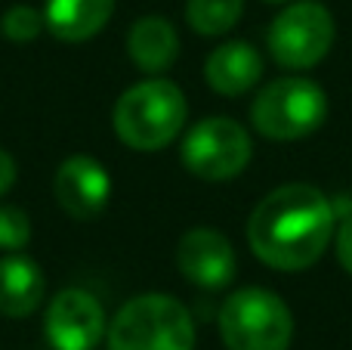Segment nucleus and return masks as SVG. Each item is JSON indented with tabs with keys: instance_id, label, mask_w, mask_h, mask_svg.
<instances>
[{
	"instance_id": "nucleus-1",
	"label": "nucleus",
	"mask_w": 352,
	"mask_h": 350,
	"mask_svg": "<svg viewBox=\"0 0 352 350\" xmlns=\"http://www.w3.org/2000/svg\"><path fill=\"white\" fill-rule=\"evenodd\" d=\"M334 233V208L309 183H287L269 192L248 220L254 254L272 270H306L324 254Z\"/></svg>"
},
{
	"instance_id": "nucleus-2",
	"label": "nucleus",
	"mask_w": 352,
	"mask_h": 350,
	"mask_svg": "<svg viewBox=\"0 0 352 350\" xmlns=\"http://www.w3.org/2000/svg\"><path fill=\"white\" fill-rule=\"evenodd\" d=\"M186 96L167 78H148L121 93L115 105V134L136 152L170 146L186 124Z\"/></svg>"
},
{
	"instance_id": "nucleus-3",
	"label": "nucleus",
	"mask_w": 352,
	"mask_h": 350,
	"mask_svg": "<svg viewBox=\"0 0 352 350\" xmlns=\"http://www.w3.org/2000/svg\"><path fill=\"white\" fill-rule=\"evenodd\" d=\"M109 350H195L192 313L170 295H140L109 326Z\"/></svg>"
},
{
	"instance_id": "nucleus-4",
	"label": "nucleus",
	"mask_w": 352,
	"mask_h": 350,
	"mask_svg": "<svg viewBox=\"0 0 352 350\" xmlns=\"http://www.w3.org/2000/svg\"><path fill=\"white\" fill-rule=\"evenodd\" d=\"M219 335L229 350H287L294 316L278 295L266 289H241L219 310Z\"/></svg>"
},
{
	"instance_id": "nucleus-5",
	"label": "nucleus",
	"mask_w": 352,
	"mask_h": 350,
	"mask_svg": "<svg viewBox=\"0 0 352 350\" xmlns=\"http://www.w3.org/2000/svg\"><path fill=\"white\" fill-rule=\"evenodd\" d=\"M328 118V93L309 78H281L260 90L250 121L269 140H300Z\"/></svg>"
},
{
	"instance_id": "nucleus-6",
	"label": "nucleus",
	"mask_w": 352,
	"mask_h": 350,
	"mask_svg": "<svg viewBox=\"0 0 352 350\" xmlns=\"http://www.w3.org/2000/svg\"><path fill=\"white\" fill-rule=\"evenodd\" d=\"M334 43V16L318 0L287 3L269 25V53L285 68H312Z\"/></svg>"
},
{
	"instance_id": "nucleus-7",
	"label": "nucleus",
	"mask_w": 352,
	"mask_h": 350,
	"mask_svg": "<svg viewBox=\"0 0 352 350\" xmlns=\"http://www.w3.org/2000/svg\"><path fill=\"white\" fill-rule=\"evenodd\" d=\"M250 155L254 146L248 130L232 118H204L182 140V165L210 183L238 177L250 165Z\"/></svg>"
},
{
	"instance_id": "nucleus-8",
	"label": "nucleus",
	"mask_w": 352,
	"mask_h": 350,
	"mask_svg": "<svg viewBox=\"0 0 352 350\" xmlns=\"http://www.w3.org/2000/svg\"><path fill=\"white\" fill-rule=\"evenodd\" d=\"M43 332L56 350H93L105 335V310L90 291L65 289L50 301Z\"/></svg>"
},
{
	"instance_id": "nucleus-9",
	"label": "nucleus",
	"mask_w": 352,
	"mask_h": 350,
	"mask_svg": "<svg viewBox=\"0 0 352 350\" xmlns=\"http://www.w3.org/2000/svg\"><path fill=\"white\" fill-rule=\"evenodd\" d=\"M53 192L65 214H72L74 220H93L109 205L111 180H109V171L96 158H90V155H72L56 171Z\"/></svg>"
},
{
	"instance_id": "nucleus-10",
	"label": "nucleus",
	"mask_w": 352,
	"mask_h": 350,
	"mask_svg": "<svg viewBox=\"0 0 352 350\" xmlns=\"http://www.w3.org/2000/svg\"><path fill=\"white\" fill-rule=\"evenodd\" d=\"M176 267L192 285L223 289L235 279V251L223 233L210 227H195L176 245Z\"/></svg>"
},
{
	"instance_id": "nucleus-11",
	"label": "nucleus",
	"mask_w": 352,
	"mask_h": 350,
	"mask_svg": "<svg viewBox=\"0 0 352 350\" xmlns=\"http://www.w3.org/2000/svg\"><path fill=\"white\" fill-rule=\"evenodd\" d=\"M204 78L223 96H241L263 78V59L250 43L229 41L207 56Z\"/></svg>"
},
{
	"instance_id": "nucleus-12",
	"label": "nucleus",
	"mask_w": 352,
	"mask_h": 350,
	"mask_svg": "<svg viewBox=\"0 0 352 350\" xmlns=\"http://www.w3.org/2000/svg\"><path fill=\"white\" fill-rule=\"evenodd\" d=\"M47 279L41 267L25 254H6L0 258V313L10 320L34 313L43 301Z\"/></svg>"
},
{
	"instance_id": "nucleus-13",
	"label": "nucleus",
	"mask_w": 352,
	"mask_h": 350,
	"mask_svg": "<svg viewBox=\"0 0 352 350\" xmlns=\"http://www.w3.org/2000/svg\"><path fill=\"white\" fill-rule=\"evenodd\" d=\"M115 12V0H47L43 22L59 41L78 43L99 34Z\"/></svg>"
},
{
	"instance_id": "nucleus-14",
	"label": "nucleus",
	"mask_w": 352,
	"mask_h": 350,
	"mask_svg": "<svg viewBox=\"0 0 352 350\" xmlns=\"http://www.w3.org/2000/svg\"><path fill=\"white\" fill-rule=\"evenodd\" d=\"M127 53L136 62V68L146 74H158L170 68L179 56V37L176 28L161 16H146L133 22L127 34Z\"/></svg>"
},
{
	"instance_id": "nucleus-15",
	"label": "nucleus",
	"mask_w": 352,
	"mask_h": 350,
	"mask_svg": "<svg viewBox=\"0 0 352 350\" xmlns=\"http://www.w3.org/2000/svg\"><path fill=\"white\" fill-rule=\"evenodd\" d=\"M241 10H244V0H188L186 19L198 34L213 37L235 28V22L241 19Z\"/></svg>"
},
{
	"instance_id": "nucleus-16",
	"label": "nucleus",
	"mask_w": 352,
	"mask_h": 350,
	"mask_svg": "<svg viewBox=\"0 0 352 350\" xmlns=\"http://www.w3.org/2000/svg\"><path fill=\"white\" fill-rule=\"evenodd\" d=\"M43 28H47V22H43V12H37L34 6H28V3L10 6V10L3 12V19H0V31H3L10 41H16V43L34 41V37L41 34Z\"/></svg>"
},
{
	"instance_id": "nucleus-17",
	"label": "nucleus",
	"mask_w": 352,
	"mask_h": 350,
	"mask_svg": "<svg viewBox=\"0 0 352 350\" xmlns=\"http://www.w3.org/2000/svg\"><path fill=\"white\" fill-rule=\"evenodd\" d=\"M31 239V220L22 208L3 205L0 208V248L6 251H22Z\"/></svg>"
},
{
	"instance_id": "nucleus-18",
	"label": "nucleus",
	"mask_w": 352,
	"mask_h": 350,
	"mask_svg": "<svg viewBox=\"0 0 352 350\" xmlns=\"http://www.w3.org/2000/svg\"><path fill=\"white\" fill-rule=\"evenodd\" d=\"M337 258H340L343 270L352 276V217H346L337 229Z\"/></svg>"
},
{
	"instance_id": "nucleus-19",
	"label": "nucleus",
	"mask_w": 352,
	"mask_h": 350,
	"mask_svg": "<svg viewBox=\"0 0 352 350\" xmlns=\"http://www.w3.org/2000/svg\"><path fill=\"white\" fill-rule=\"evenodd\" d=\"M12 183H16V161H12L10 152H3V149H0V196H3V192H10Z\"/></svg>"
},
{
	"instance_id": "nucleus-20",
	"label": "nucleus",
	"mask_w": 352,
	"mask_h": 350,
	"mask_svg": "<svg viewBox=\"0 0 352 350\" xmlns=\"http://www.w3.org/2000/svg\"><path fill=\"white\" fill-rule=\"evenodd\" d=\"M263 3H287V0H263Z\"/></svg>"
}]
</instances>
